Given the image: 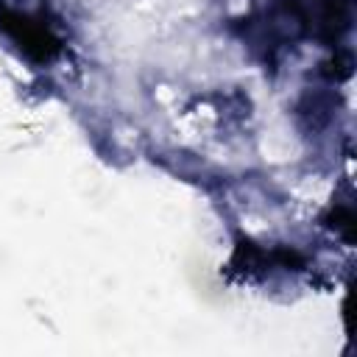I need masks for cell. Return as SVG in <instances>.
<instances>
[{"label": "cell", "mask_w": 357, "mask_h": 357, "mask_svg": "<svg viewBox=\"0 0 357 357\" xmlns=\"http://www.w3.org/2000/svg\"><path fill=\"white\" fill-rule=\"evenodd\" d=\"M0 28L36 61H47L59 53L61 42L47 22V6H14L8 0L0 3Z\"/></svg>", "instance_id": "6da1fadb"}]
</instances>
